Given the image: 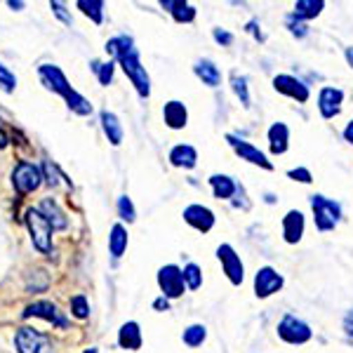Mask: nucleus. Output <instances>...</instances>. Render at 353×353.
Returning a JSON list of instances; mask_svg holds the SVG:
<instances>
[{
  "instance_id": "c756f323",
  "label": "nucleus",
  "mask_w": 353,
  "mask_h": 353,
  "mask_svg": "<svg viewBox=\"0 0 353 353\" xmlns=\"http://www.w3.org/2000/svg\"><path fill=\"white\" fill-rule=\"evenodd\" d=\"M184 283L191 290H198L203 285V273L198 269V264H186L184 266Z\"/></svg>"
},
{
  "instance_id": "c9c22d12",
  "label": "nucleus",
  "mask_w": 353,
  "mask_h": 353,
  "mask_svg": "<svg viewBox=\"0 0 353 353\" xmlns=\"http://www.w3.org/2000/svg\"><path fill=\"white\" fill-rule=\"evenodd\" d=\"M0 88H3L5 92H14V88H17V76L3 64H0Z\"/></svg>"
},
{
  "instance_id": "4c0bfd02",
  "label": "nucleus",
  "mask_w": 353,
  "mask_h": 353,
  "mask_svg": "<svg viewBox=\"0 0 353 353\" xmlns=\"http://www.w3.org/2000/svg\"><path fill=\"white\" fill-rule=\"evenodd\" d=\"M50 8H52V12L59 17V19L64 21V24H71V14L66 12L64 3H57V0H54V3H50Z\"/></svg>"
},
{
  "instance_id": "49530a36",
  "label": "nucleus",
  "mask_w": 353,
  "mask_h": 353,
  "mask_svg": "<svg viewBox=\"0 0 353 353\" xmlns=\"http://www.w3.org/2000/svg\"><path fill=\"white\" fill-rule=\"evenodd\" d=\"M10 8H12V10H21V8H24V3H19V0H17V3H14V0H10Z\"/></svg>"
},
{
  "instance_id": "9d476101",
  "label": "nucleus",
  "mask_w": 353,
  "mask_h": 353,
  "mask_svg": "<svg viewBox=\"0 0 353 353\" xmlns=\"http://www.w3.org/2000/svg\"><path fill=\"white\" fill-rule=\"evenodd\" d=\"M217 259L221 261V269H224L226 278H229L233 285H241L243 278H245V266H243L241 257L236 254V250H233L229 243L219 245V248H217Z\"/></svg>"
},
{
  "instance_id": "4be33fe9",
  "label": "nucleus",
  "mask_w": 353,
  "mask_h": 353,
  "mask_svg": "<svg viewBox=\"0 0 353 353\" xmlns=\"http://www.w3.org/2000/svg\"><path fill=\"white\" fill-rule=\"evenodd\" d=\"M118 344H121V349L125 351H137L141 346V330L134 321L125 323L121 327V332H118Z\"/></svg>"
},
{
  "instance_id": "e433bc0d",
  "label": "nucleus",
  "mask_w": 353,
  "mask_h": 353,
  "mask_svg": "<svg viewBox=\"0 0 353 353\" xmlns=\"http://www.w3.org/2000/svg\"><path fill=\"white\" fill-rule=\"evenodd\" d=\"M288 176H290V179H294V181H301V184H311V172L306 168L290 170Z\"/></svg>"
},
{
  "instance_id": "393cba45",
  "label": "nucleus",
  "mask_w": 353,
  "mask_h": 353,
  "mask_svg": "<svg viewBox=\"0 0 353 353\" xmlns=\"http://www.w3.org/2000/svg\"><path fill=\"white\" fill-rule=\"evenodd\" d=\"M193 71H196V76L201 78L205 85H210V88H217V85L221 83V71L210 59L198 61V64L193 66Z\"/></svg>"
},
{
  "instance_id": "cd10ccee",
  "label": "nucleus",
  "mask_w": 353,
  "mask_h": 353,
  "mask_svg": "<svg viewBox=\"0 0 353 353\" xmlns=\"http://www.w3.org/2000/svg\"><path fill=\"white\" fill-rule=\"evenodd\" d=\"M78 8H81L83 14H88L94 24L104 21V3H101V0H78Z\"/></svg>"
},
{
  "instance_id": "58836bf2",
  "label": "nucleus",
  "mask_w": 353,
  "mask_h": 353,
  "mask_svg": "<svg viewBox=\"0 0 353 353\" xmlns=\"http://www.w3.org/2000/svg\"><path fill=\"white\" fill-rule=\"evenodd\" d=\"M288 26H290V31H292L294 33V36H306V26L304 24H301V19H297V17H290V19H288Z\"/></svg>"
},
{
  "instance_id": "a878e982",
  "label": "nucleus",
  "mask_w": 353,
  "mask_h": 353,
  "mask_svg": "<svg viewBox=\"0 0 353 353\" xmlns=\"http://www.w3.org/2000/svg\"><path fill=\"white\" fill-rule=\"evenodd\" d=\"M125 250H128V231H125L123 224H116L109 236V252L113 259H121Z\"/></svg>"
},
{
  "instance_id": "c03bdc74",
  "label": "nucleus",
  "mask_w": 353,
  "mask_h": 353,
  "mask_svg": "<svg viewBox=\"0 0 353 353\" xmlns=\"http://www.w3.org/2000/svg\"><path fill=\"white\" fill-rule=\"evenodd\" d=\"M5 146H8V134H5L3 123H0V149H5Z\"/></svg>"
},
{
  "instance_id": "7c9ffc66",
  "label": "nucleus",
  "mask_w": 353,
  "mask_h": 353,
  "mask_svg": "<svg viewBox=\"0 0 353 353\" xmlns=\"http://www.w3.org/2000/svg\"><path fill=\"white\" fill-rule=\"evenodd\" d=\"M92 71L97 73V78H99L101 85H111V81H113V61H106V64H101V61H92Z\"/></svg>"
},
{
  "instance_id": "72a5a7b5",
  "label": "nucleus",
  "mask_w": 353,
  "mask_h": 353,
  "mask_svg": "<svg viewBox=\"0 0 353 353\" xmlns=\"http://www.w3.org/2000/svg\"><path fill=\"white\" fill-rule=\"evenodd\" d=\"M43 179L48 181L50 186H57L59 184V179H64V176H61V172L57 170V165L52 161H45L43 163Z\"/></svg>"
},
{
  "instance_id": "f257e3e1",
  "label": "nucleus",
  "mask_w": 353,
  "mask_h": 353,
  "mask_svg": "<svg viewBox=\"0 0 353 353\" xmlns=\"http://www.w3.org/2000/svg\"><path fill=\"white\" fill-rule=\"evenodd\" d=\"M106 52L116 57L118 64L123 66L125 76L132 81L137 94H139L141 99H146V97L151 94V78H149V73H146V68L141 66L139 52H137L132 38H130V36L111 38V41L106 43Z\"/></svg>"
},
{
  "instance_id": "2eb2a0df",
  "label": "nucleus",
  "mask_w": 353,
  "mask_h": 353,
  "mask_svg": "<svg viewBox=\"0 0 353 353\" xmlns=\"http://www.w3.org/2000/svg\"><path fill=\"white\" fill-rule=\"evenodd\" d=\"M341 101H344V92L337 88H323L318 94V109H321L323 118H334L341 111Z\"/></svg>"
},
{
  "instance_id": "bb28decb",
  "label": "nucleus",
  "mask_w": 353,
  "mask_h": 353,
  "mask_svg": "<svg viewBox=\"0 0 353 353\" xmlns=\"http://www.w3.org/2000/svg\"><path fill=\"white\" fill-rule=\"evenodd\" d=\"M323 8H325L323 0H297V5H294V17H297V19H313V17H318L323 12Z\"/></svg>"
},
{
  "instance_id": "f704fd0d",
  "label": "nucleus",
  "mask_w": 353,
  "mask_h": 353,
  "mask_svg": "<svg viewBox=\"0 0 353 353\" xmlns=\"http://www.w3.org/2000/svg\"><path fill=\"white\" fill-rule=\"evenodd\" d=\"M233 83V92H236L238 97H241L243 106H250V92H248V81H245L243 76H233L231 78Z\"/></svg>"
},
{
  "instance_id": "dca6fc26",
  "label": "nucleus",
  "mask_w": 353,
  "mask_h": 353,
  "mask_svg": "<svg viewBox=\"0 0 353 353\" xmlns=\"http://www.w3.org/2000/svg\"><path fill=\"white\" fill-rule=\"evenodd\" d=\"M301 236H304V214L299 210H290L283 219V238L285 243L294 245L301 241Z\"/></svg>"
},
{
  "instance_id": "6e6552de",
  "label": "nucleus",
  "mask_w": 353,
  "mask_h": 353,
  "mask_svg": "<svg viewBox=\"0 0 353 353\" xmlns=\"http://www.w3.org/2000/svg\"><path fill=\"white\" fill-rule=\"evenodd\" d=\"M278 337L288 344H306L311 339V327L304 321H299L297 316L288 313L283 316V321L278 323Z\"/></svg>"
},
{
  "instance_id": "a19ab883",
  "label": "nucleus",
  "mask_w": 353,
  "mask_h": 353,
  "mask_svg": "<svg viewBox=\"0 0 353 353\" xmlns=\"http://www.w3.org/2000/svg\"><path fill=\"white\" fill-rule=\"evenodd\" d=\"M344 332L349 334V337H353V309L346 311V316H344Z\"/></svg>"
},
{
  "instance_id": "473e14b6",
  "label": "nucleus",
  "mask_w": 353,
  "mask_h": 353,
  "mask_svg": "<svg viewBox=\"0 0 353 353\" xmlns=\"http://www.w3.org/2000/svg\"><path fill=\"white\" fill-rule=\"evenodd\" d=\"M71 311L76 318H81V321H85V318L90 316V304L88 299L83 297V294H76V297H71Z\"/></svg>"
},
{
  "instance_id": "20e7f679",
  "label": "nucleus",
  "mask_w": 353,
  "mask_h": 353,
  "mask_svg": "<svg viewBox=\"0 0 353 353\" xmlns=\"http://www.w3.org/2000/svg\"><path fill=\"white\" fill-rule=\"evenodd\" d=\"M311 208H313V219H316L318 231H332L337 226V221L341 217L339 203L316 193V196H311Z\"/></svg>"
},
{
  "instance_id": "39448f33",
  "label": "nucleus",
  "mask_w": 353,
  "mask_h": 353,
  "mask_svg": "<svg viewBox=\"0 0 353 353\" xmlns=\"http://www.w3.org/2000/svg\"><path fill=\"white\" fill-rule=\"evenodd\" d=\"M41 184H43V172H41V168H38V165L26 163V161L14 165L12 186H14V191L19 193V196H28V193L38 191V189H41Z\"/></svg>"
},
{
  "instance_id": "423d86ee",
  "label": "nucleus",
  "mask_w": 353,
  "mask_h": 353,
  "mask_svg": "<svg viewBox=\"0 0 353 353\" xmlns=\"http://www.w3.org/2000/svg\"><path fill=\"white\" fill-rule=\"evenodd\" d=\"M17 353H54L52 341L48 334L38 332L33 327H19L14 334Z\"/></svg>"
},
{
  "instance_id": "ddd939ff",
  "label": "nucleus",
  "mask_w": 353,
  "mask_h": 353,
  "mask_svg": "<svg viewBox=\"0 0 353 353\" xmlns=\"http://www.w3.org/2000/svg\"><path fill=\"white\" fill-rule=\"evenodd\" d=\"M273 88L276 92L290 97V99H297V101H309V88L294 76H288V73H281V76L273 78Z\"/></svg>"
},
{
  "instance_id": "aec40b11",
  "label": "nucleus",
  "mask_w": 353,
  "mask_h": 353,
  "mask_svg": "<svg viewBox=\"0 0 353 353\" xmlns=\"http://www.w3.org/2000/svg\"><path fill=\"white\" fill-rule=\"evenodd\" d=\"M170 163H172L174 168L193 170V168H196V163H198V153L189 144H179V146H174V149L170 151Z\"/></svg>"
},
{
  "instance_id": "412c9836",
  "label": "nucleus",
  "mask_w": 353,
  "mask_h": 353,
  "mask_svg": "<svg viewBox=\"0 0 353 353\" xmlns=\"http://www.w3.org/2000/svg\"><path fill=\"white\" fill-rule=\"evenodd\" d=\"M38 210H41L43 217L50 221V226H52L54 231H61V229H66V226H68L64 212H61V208L52 201V198H43V203H41V208H38Z\"/></svg>"
},
{
  "instance_id": "f3484780",
  "label": "nucleus",
  "mask_w": 353,
  "mask_h": 353,
  "mask_svg": "<svg viewBox=\"0 0 353 353\" xmlns=\"http://www.w3.org/2000/svg\"><path fill=\"white\" fill-rule=\"evenodd\" d=\"M163 118H165V123H168L170 130H181V128H186L189 111H186V106L181 104V101L172 99V101H168V104H165Z\"/></svg>"
},
{
  "instance_id": "b1692460",
  "label": "nucleus",
  "mask_w": 353,
  "mask_h": 353,
  "mask_svg": "<svg viewBox=\"0 0 353 353\" xmlns=\"http://www.w3.org/2000/svg\"><path fill=\"white\" fill-rule=\"evenodd\" d=\"M101 128H104V134L109 137V141L113 146H121L123 141V128L118 123L116 113L111 111H101Z\"/></svg>"
},
{
  "instance_id": "a211bd4d",
  "label": "nucleus",
  "mask_w": 353,
  "mask_h": 353,
  "mask_svg": "<svg viewBox=\"0 0 353 353\" xmlns=\"http://www.w3.org/2000/svg\"><path fill=\"white\" fill-rule=\"evenodd\" d=\"M288 141H290V130L285 123H273L269 128V146L273 156H283L288 151Z\"/></svg>"
},
{
  "instance_id": "2f4dec72",
  "label": "nucleus",
  "mask_w": 353,
  "mask_h": 353,
  "mask_svg": "<svg viewBox=\"0 0 353 353\" xmlns=\"http://www.w3.org/2000/svg\"><path fill=\"white\" fill-rule=\"evenodd\" d=\"M118 214H121V219H125V221H134L137 219V210H134L132 201H130V196L118 198Z\"/></svg>"
},
{
  "instance_id": "c85d7f7f",
  "label": "nucleus",
  "mask_w": 353,
  "mask_h": 353,
  "mask_svg": "<svg viewBox=\"0 0 353 353\" xmlns=\"http://www.w3.org/2000/svg\"><path fill=\"white\" fill-rule=\"evenodd\" d=\"M205 337H208V330L205 325H191L184 330V334H181V339H184L186 346H191V349H196V346H201Z\"/></svg>"
},
{
  "instance_id": "9b49d317",
  "label": "nucleus",
  "mask_w": 353,
  "mask_h": 353,
  "mask_svg": "<svg viewBox=\"0 0 353 353\" xmlns=\"http://www.w3.org/2000/svg\"><path fill=\"white\" fill-rule=\"evenodd\" d=\"M226 141L231 144V149L241 156V161H248V163H252V165H259V168H264V170H273V165L269 158L261 153L257 146H252L250 141H243V139H238V137H233V134H226Z\"/></svg>"
},
{
  "instance_id": "37998d69",
  "label": "nucleus",
  "mask_w": 353,
  "mask_h": 353,
  "mask_svg": "<svg viewBox=\"0 0 353 353\" xmlns=\"http://www.w3.org/2000/svg\"><path fill=\"white\" fill-rule=\"evenodd\" d=\"M344 139L349 141V144H353V121L346 125V130H344Z\"/></svg>"
},
{
  "instance_id": "7ed1b4c3",
  "label": "nucleus",
  "mask_w": 353,
  "mask_h": 353,
  "mask_svg": "<svg viewBox=\"0 0 353 353\" xmlns=\"http://www.w3.org/2000/svg\"><path fill=\"white\" fill-rule=\"evenodd\" d=\"M24 219H26L28 233H31L33 248H36L41 254L52 257V233H54V229L50 226V221L43 217V212L38 208H28Z\"/></svg>"
},
{
  "instance_id": "4468645a",
  "label": "nucleus",
  "mask_w": 353,
  "mask_h": 353,
  "mask_svg": "<svg viewBox=\"0 0 353 353\" xmlns=\"http://www.w3.org/2000/svg\"><path fill=\"white\" fill-rule=\"evenodd\" d=\"M184 221L189 226H193L196 231L208 233L214 226V214H212V210L205 208V205H189V208L184 210Z\"/></svg>"
},
{
  "instance_id": "0eeeda50",
  "label": "nucleus",
  "mask_w": 353,
  "mask_h": 353,
  "mask_svg": "<svg viewBox=\"0 0 353 353\" xmlns=\"http://www.w3.org/2000/svg\"><path fill=\"white\" fill-rule=\"evenodd\" d=\"M158 285L163 290L165 299H179L186 292V283H184V271L174 264H168L158 271Z\"/></svg>"
},
{
  "instance_id": "ea45409f",
  "label": "nucleus",
  "mask_w": 353,
  "mask_h": 353,
  "mask_svg": "<svg viewBox=\"0 0 353 353\" xmlns=\"http://www.w3.org/2000/svg\"><path fill=\"white\" fill-rule=\"evenodd\" d=\"M212 36H214V41L221 43V45H231V43H233V36H231V33H229V31H221V28H214Z\"/></svg>"
},
{
  "instance_id": "a18cd8bd",
  "label": "nucleus",
  "mask_w": 353,
  "mask_h": 353,
  "mask_svg": "<svg viewBox=\"0 0 353 353\" xmlns=\"http://www.w3.org/2000/svg\"><path fill=\"white\" fill-rule=\"evenodd\" d=\"M346 61H349L353 68V48H346Z\"/></svg>"
},
{
  "instance_id": "f03ea898",
  "label": "nucleus",
  "mask_w": 353,
  "mask_h": 353,
  "mask_svg": "<svg viewBox=\"0 0 353 353\" xmlns=\"http://www.w3.org/2000/svg\"><path fill=\"white\" fill-rule=\"evenodd\" d=\"M38 76L43 78L45 88L64 97L66 106H68V109H71L73 113H78V116H90V113H92V104H90V101L85 99L83 94H78L76 90L71 88V85H68L66 76L61 73V68H59V66H54V64H43V66H38Z\"/></svg>"
},
{
  "instance_id": "5701e85b",
  "label": "nucleus",
  "mask_w": 353,
  "mask_h": 353,
  "mask_svg": "<svg viewBox=\"0 0 353 353\" xmlns=\"http://www.w3.org/2000/svg\"><path fill=\"white\" fill-rule=\"evenodd\" d=\"M210 186H212L214 198H219V201H229L233 193L238 191L236 181H233L231 176H226V174H212V176H210Z\"/></svg>"
},
{
  "instance_id": "6ab92c4d",
  "label": "nucleus",
  "mask_w": 353,
  "mask_h": 353,
  "mask_svg": "<svg viewBox=\"0 0 353 353\" xmlns=\"http://www.w3.org/2000/svg\"><path fill=\"white\" fill-rule=\"evenodd\" d=\"M161 8L168 10L174 17V21H179V24H191L196 19V8L189 3H181V0H163Z\"/></svg>"
},
{
  "instance_id": "1a4fd4ad",
  "label": "nucleus",
  "mask_w": 353,
  "mask_h": 353,
  "mask_svg": "<svg viewBox=\"0 0 353 353\" xmlns=\"http://www.w3.org/2000/svg\"><path fill=\"white\" fill-rule=\"evenodd\" d=\"M21 318L28 321V318H43V321L52 323L59 330H66L68 327V318L61 313L52 301H33V304H28L24 311H21Z\"/></svg>"
},
{
  "instance_id": "79ce46f5",
  "label": "nucleus",
  "mask_w": 353,
  "mask_h": 353,
  "mask_svg": "<svg viewBox=\"0 0 353 353\" xmlns=\"http://www.w3.org/2000/svg\"><path fill=\"white\" fill-rule=\"evenodd\" d=\"M168 306H170V299H165V297L153 301V309H156V311H168Z\"/></svg>"
},
{
  "instance_id": "f8f14e48",
  "label": "nucleus",
  "mask_w": 353,
  "mask_h": 353,
  "mask_svg": "<svg viewBox=\"0 0 353 353\" xmlns=\"http://www.w3.org/2000/svg\"><path fill=\"white\" fill-rule=\"evenodd\" d=\"M283 276L278 273L276 269H271V266H264V269L257 271V276H254V294H257L259 299H266L271 297L273 292H278V290L283 288Z\"/></svg>"
},
{
  "instance_id": "de8ad7c7",
  "label": "nucleus",
  "mask_w": 353,
  "mask_h": 353,
  "mask_svg": "<svg viewBox=\"0 0 353 353\" xmlns=\"http://www.w3.org/2000/svg\"><path fill=\"white\" fill-rule=\"evenodd\" d=\"M85 353H99V351H97L94 346H92V349H88V351H85Z\"/></svg>"
}]
</instances>
